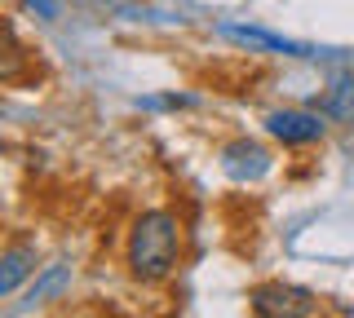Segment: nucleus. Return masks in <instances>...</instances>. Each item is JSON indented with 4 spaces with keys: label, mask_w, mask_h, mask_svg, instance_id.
<instances>
[{
    "label": "nucleus",
    "mask_w": 354,
    "mask_h": 318,
    "mask_svg": "<svg viewBox=\"0 0 354 318\" xmlns=\"http://www.w3.org/2000/svg\"><path fill=\"white\" fill-rule=\"evenodd\" d=\"M186 252V235H182V217L169 208H147L133 217L129 235H124V270L133 283L142 288H160L169 283Z\"/></svg>",
    "instance_id": "f257e3e1"
},
{
    "label": "nucleus",
    "mask_w": 354,
    "mask_h": 318,
    "mask_svg": "<svg viewBox=\"0 0 354 318\" xmlns=\"http://www.w3.org/2000/svg\"><path fill=\"white\" fill-rule=\"evenodd\" d=\"M261 128H266V137H274L279 146L301 150V146H315V141L328 137L332 119L319 111V106H279V111H266Z\"/></svg>",
    "instance_id": "f03ea898"
},
{
    "label": "nucleus",
    "mask_w": 354,
    "mask_h": 318,
    "mask_svg": "<svg viewBox=\"0 0 354 318\" xmlns=\"http://www.w3.org/2000/svg\"><path fill=\"white\" fill-rule=\"evenodd\" d=\"M217 36L230 40L239 49H252V53H274V58H288V62H310L319 58L310 45L301 40H288L279 31H266V27H252V23H217Z\"/></svg>",
    "instance_id": "7ed1b4c3"
},
{
    "label": "nucleus",
    "mask_w": 354,
    "mask_h": 318,
    "mask_svg": "<svg viewBox=\"0 0 354 318\" xmlns=\"http://www.w3.org/2000/svg\"><path fill=\"white\" fill-rule=\"evenodd\" d=\"M217 163H221V172L239 186H257L274 172V155L252 137H230L226 146L217 150Z\"/></svg>",
    "instance_id": "20e7f679"
},
{
    "label": "nucleus",
    "mask_w": 354,
    "mask_h": 318,
    "mask_svg": "<svg viewBox=\"0 0 354 318\" xmlns=\"http://www.w3.org/2000/svg\"><path fill=\"white\" fill-rule=\"evenodd\" d=\"M248 305H252V314H266V318H306V314H319L315 292L292 288V283H266V288H252Z\"/></svg>",
    "instance_id": "39448f33"
},
{
    "label": "nucleus",
    "mask_w": 354,
    "mask_h": 318,
    "mask_svg": "<svg viewBox=\"0 0 354 318\" xmlns=\"http://www.w3.org/2000/svg\"><path fill=\"white\" fill-rule=\"evenodd\" d=\"M36 257H40V248H36V239H9L5 252H0V296H14L22 283L31 279V270H36Z\"/></svg>",
    "instance_id": "423d86ee"
},
{
    "label": "nucleus",
    "mask_w": 354,
    "mask_h": 318,
    "mask_svg": "<svg viewBox=\"0 0 354 318\" xmlns=\"http://www.w3.org/2000/svg\"><path fill=\"white\" fill-rule=\"evenodd\" d=\"M319 111H324L332 124L354 128V67H341L328 75L324 93H319Z\"/></svg>",
    "instance_id": "0eeeda50"
},
{
    "label": "nucleus",
    "mask_w": 354,
    "mask_h": 318,
    "mask_svg": "<svg viewBox=\"0 0 354 318\" xmlns=\"http://www.w3.org/2000/svg\"><path fill=\"white\" fill-rule=\"evenodd\" d=\"M71 283H75V266H66V261H53V266H44L36 279H31V288H27V305H22V310H36V305L62 301V296L71 292Z\"/></svg>",
    "instance_id": "6e6552de"
},
{
    "label": "nucleus",
    "mask_w": 354,
    "mask_h": 318,
    "mask_svg": "<svg viewBox=\"0 0 354 318\" xmlns=\"http://www.w3.org/2000/svg\"><path fill=\"white\" fill-rule=\"evenodd\" d=\"M142 111H191V106H199V97L191 93H160V97H138Z\"/></svg>",
    "instance_id": "1a4fd4ad"
},
{
    "label": "nucleus",
    "mask_w": 354,
    "mask_h": 318,
    "mask_svg": "<svg viewBox=\"0 0 354 318\" xmlns=\"http://www.w3.org/2000/svg\"><path fill=\"white\" fill-rule=\"evenodd\" d=\"M22 5H27L40 23H58V0H22Z\"/></svg>",
    "instance_id": "9d476101"
}]
</instances>
